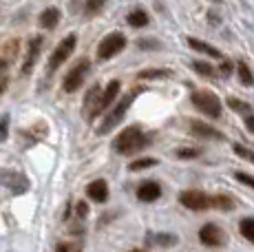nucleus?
<instances>
[{"mask_svg":"<svg viewBox=\"0 0 254 252\" xmlns=\"http://www.w3.org/2000/svg\"><path fill=\"white\" fill-rule=\"evenodd\" d=\"M150 144H153V135L144 133L139 126H128V128H124L113 139L111 146H113V151L120 153V155H133V153L144 151V148L150 146Z\"/></svg>","mask_w":254,"mask_h":252,"instance_id":"f257e3e1","label":"nucleus"},{"mask_svg":"<svg viewBox=\"0 0 254 252\" xmlns=\"http://www.w3.org/2000/svg\"><path fill=\"white\" fill-rule=\"evenodd\" d=\"M139 93H141V89H133V91H130V93H126L124 98H122V100H120V102H117V104L113 106V111H111V113L104 118V122H102L100 126H97V133H100V135L111 133V130H113L115 126L120 124L122 120H124L126 111L130 109V104H133V100L137 98Z\"/></svg>","mask_w":254,"mask_h":252,"instance_id":"f03ea898","label":"nucleus"},{"mask_svg":"<svg viewBox=\"0 0 254 252\" xmlns=\"http://www.w3.org/2000/svg\"><path fill=\"white\" fill-rule=\"evenodd\" d=\"M75 45H77V36H75V33H69V36H66L64 40H60V45L56 47V51H53V53H51V58H49V66H47L49 75L56 73V71L60 69V66L64 64L66 60H69L71 53H73V49H75Z\"/></svg>","mask_w":254,"mask_h":252,"instance_id":"7ed1b4c3","label":"nucleus"},{"mask_svg":"<svg viewBox=\"0 0 254 252\" xmlns=\"http://www.w3.org/2000/svg\"><path fill=\"white\" fill-rule=\"evenodd\" d=\"M192 104L197 111H201L206 118H221V100L210 91H194Z\"/></svg>","mask_w":254,"mask_h":252,"instance_id":"20e7f679","label":"nucleus"},{"mask_svg":"<svg viewBox=\"0 0 254 252\" xmlns=\"http://www.w3.org/2000/svg\"><path fill=\"white\" fill-rule=\"evenodd\" d=\"M89 69H91V62L86 60V58L77 60L75 66H73L69 73L64 75V82H62V91H64V93H75V91L82 86V82H84V77H86V73H89Z\"/></svg>","mask_w":254,"mask_h":252,"instance_id":"39448f33","label":"nucleus"},{"mask_svg":"<svg viewBox=\"0 0 254 252\" xmlns=\"http://www.w3.org/2000/svg\"><path fill=\"white\" fill-rule=\"evenodd\" d=\"M124 47H126V36L124 33H117V31L109 33V36L100 42V47H97V58H100V60H111L113 56L124 51Z\"/></svg>","mask_w":254,"mask_h":252,"instance_id":"423d86ee","label":"nucleus"},{"mask_svg":"<svg viewBox=\"0 0 254 252\" xmlns=\"http://www.w3.org/2000/svg\"><path fill=\"white\" fill-rule=\"evenodd\" d=\"M179 203L188 210H208L212 208V197L201 190H184L179 195Z\"/></svg>","mask_w":254,"mask_h":252,"instance_id":"0eeeda50","label":"nucleus"},{"mask_svg":"<svg viewBox=\"0 0 254 252\" xmlns=\"http://www.w3.org/2000/svg\"><path fill=\"white\" fill-rule=\"evenodd\" d=\"M0 186L9 188L13 195H22L29 190V179L18 171H0Z\"/></svg>","mask_w":254,"mask_h":252,"instance_id":"6e6552de","label":"nucleus"},{"mask_svg":"<svg viewBox=\"0 0 254 252\" xmlns=\"http://www.w3.org/2000/svg\"><path fill=\"white\" fill-rule=\"evenodd\" d=\"M199 241L203 246H210V248H219V246H223L228 241V237L217 224H206L199 228Z\"/></svg>","mask_w":254,"mask_h":252,"instance_id":"1a4fd4ad","label":"nucleus"},{"mask_svg":"<svg viewBox=\"0 0 254 252\" xmlns=\"http://www.w3.org/2000/svg\"><path fill=\"white\" fill-rule=\"evenodd\" d=\"M42 45H45L42 36H33L31 40H29L27 56H24V62H22V75H29L33 71V66H36V62H38V56H40V51H42Z\"/></svg>","mask_w":254,"mask_h":252,"instance_id":"9d476101","label":"nucleus"},{"mask_svg":"<svg viewBox=\"0 0 254 252\" xmlns=\"http://www.w3.org/2000/svg\"><path fill=\"white\" fill-rule=\"evenodd\" d=\"M120 89H122V84H120V80H111L109 82V86H106L104 91H102V95H100V102H97V106H95V113H93V118H97V115L102 113L104 109H109L111 104L117 100V95H120ZM91 118V120H93Z\"/></svg>","mask_w":254,"mask_h":252,"instance_id":"9b49d317","label":"nucleus"},{"mask_svg":"<svg viewBox=\"0 0 254 252\" xmlns=\"http://www.w3.org/2000/svg\"><path fill=\"white\" fill-rule=\"evenodd\" d=\"M190 133H192L194 137H201V139H214V142H221L223 139L221 130L212 128V126L206 124V122H199V120H192V122H190Z\"/></svg>","mask_w":254,"mask_h":252,"instance_id":"f8f14e48","label":"nucleus"},{"mask_svg":"<svg viewBox=\"0 0 254 252\" xmlns=\"http://www.w3.org/2000/svg\"><path fill=\"white\" fill-rule=\"evenodd\" d=\"M162 197V186L157 182H141L139 188H137V199L144 201V203H150V201H157Z\"/></svg>","mask_w":254,"mask_h":252,"instance_id":"ddd939ff","label":"nucleus"},{"mask_svg":"<svg viewBox=\"0 0 254 252\" xmlns=\"http://www.w3.org/2000/svg\"><path fill=\"white\" fill-rule=\"evenodd\" d=\"M86 195H89V199H93V201L104 203L109 199V184H106L104 179H95V182H91L89 186H86Z\"/></svg>","mask_w":254,"mask_h":252,"instance_id":"4468645a","label":"nucleus"},{"mask_svg":"<svg viewBox=\"0 0 254 252\" xmlns=\"http://www.w3.org/2000/svg\"><path fill=\"white\" fill-rule=\"evenodd\" d=\"M60 18H62L60 9H58V7H47L45 11L40 13L38 22H40V27H42V29H49V31H51V29H56V27H58Z\"/></svg>","mask_w":254,"mask_h":252,"instance_id":"2eb2a0df","label":"nucleus"},{"mask_svg":"<svg viewBox=\"0 0 254 252\" xmlns=\"http://www.w3.org/2000/svg\"><path fill=\"white\" fill-rule=\"evenodd\" d=\"M188 47H192L194 51L203 53V56H208V58H221V51L214 49V47H212V45H208V42L197 40V38H188Z\"/></svg>","mask_w":254,"mask_h":252,"instance_id":"dca6fc26","label":"nucleus"},{"mask_svg":"<svg viewBox=\"0 0 254 252\" xmlns=\"http://www.w3.org/2000/svg\"><path fill=\"white\" fill-rule=\"evenodd\" d=\"M100 95H102L100 86H91L89 93H86V98H84V111L89 113V120L93 118V113H95V106H97V102H100Z\"/></svg>","mask_w":254,"mask_h":252,"instance_id":"f3484780","label":"nucleus"},{"mask_svg":"<svg viewBox=\"0 0 254 252\" xmlns=\"http://www.w3.org/2000/svg\"><path fill=\"white\" fill-rule=\"evenodd\" d=\"M126 22H128L130 27L139 29V27H146V25H148L150 18H148V13H146L144 9H133V11L126 16Z\"/></svg>","mask_w":254,"mask_h":252,"instance_id":"a211bd4d","label":"nucleus"},{"mask_svg":"<svg viewBox=\"0 0 254 252\" xmlns=\"http://www.w3.org/2000/svg\"><path fill=\"white\" fill-rule=\"evenodd\" d=\"M148 244H155V246H173L177 244V237L175 235H157V232H148Z\"/></svg>","mask_w":254,"mask_h":252,"instance_id":"6ab92c4d","label":"nucleus"},{"mask_svg":"<svg viewBox=\"0 0 254 252\" xmlns=\"http://www.w3.org/2000/svg\"><path fill=\"white\" fill-rule=\"evenodd\" d=\"M237 73H239V80H241L243 86H254V75L246 62H239L237 64Z\"/></svg>","mask_w":254,"mask_h":252,"instance_id":"aec40b11","label":"nucleus"},{"mask_svg":"<svg viewBox=\"0 0 254 252\" xmlns=\"http://www.w3.org/2000/svg\"><path fill=\"white\" fill-rule=\"evenodd\" d=\"M239 232H241V235L246 237L250 244H254V219H252V217L241 219V224H239Z\"/></svg>","mask_w":254,"mask_h":252,"instance_id":"412c9836","label":"nucleus"},{"mask_svg":"<svg viewBox=\"0 0 254 252\" xmlns=\"http://www.w3.org/2000/svg\"><path fill=\"white\" fill-rule=\"evenodd\" d=\"M157 166V159L153 157H141V159H133L128 164V171H144V168H153Z\"/></svg>","mask_w":254,"mask_h":252,"instance_id":"4be33fe9","label":"nucleus"},{"mask_svg":"<svg viewBox=\"0 0 254 252\" xmlns=\"http://www.w3.org/2000/svg\"><path fill=\"white\" fill-rule=\"evenodd\" d=\"M212 208H219V210H232L234 201L228 195H212Z\"/></svg>","mask_w":254,"mask_h":252,"instance_id":"5701e85b","label":"nucleus"},{"mask_svg":"<svg viewBox=\"0 0 254 252\" xmlns=\"http://www.w3.org/2000/svg\"><path fill=\"white\" fill-rule=\"evenodd\" d=\"M190 64H192V69L197 71L199 75H206V77H212V75H214L212 64H208V62H203V60H192Z\"/></svg>","mask_w":254,"mask_h":252,"instance_id":"b1692460","label":"nucleus"},{"mask_svg":"<svg viewBox=\"0 0 254 252\" xmlns=\"http://www.w3.org/2000/svg\"><path fill=\"white\" fill-rule=\"evenodd\" d=\"M104 4H106V0H84V11H86V16H95V13H100Z\"/></svg>","mask_w":254,"mask_h":252,"instance_id":"393cba45","label":"nucleus"},{"mask_svg":"<svg viewBox=\"0 0 254 252\" xmlns=\"http://www.w3.org/2000/svg\"><path fill=\"white\" fill-rule=\"evenodd\" d=\"M141 80H159V77H170V71H157V69H148L139 73Z\"/></svg>","mask_w":254,"mask_h":252,"instance_id":"a878e982","label":"nucleus"},{"mask_svg":"<svg viewBox=\"0 0 254 252\" xmlns=\"http://www.w3.org/2000/svg\"><path fill=\"white\" fill-rule=\"evenodd\" d=\"M228 104H230V109H234L237 113L250 115V104H246V102H239L237 98H228Z\"/></svg>","mask_w":254,"mask_h":252,"instance_id":"bb28decb","label":"nucleus"},{"mask_svg":"<svg viewBox=\"0 0 254 252\" xmlns=\"http://www.w3.org/2000/svg\"><path fill=\"white\" fill-rule=\"evenodd\" d=\"M234 153L239 155V157H243V159H248V162H252L254 164V153L250 151V148H246V146H241V144H234Z\"/></svg>","mask_w":254,"mask_h":252,"instance_id":"cd10ccee","label":"nucleus"},{"mask_svg":"<svg viewBox=\"0 0 254 252\" xmlns=\"http://www.w3.org/2000/svg\"><path fill=\"white\" fill-rule=\"evenodd\" d=\"M199 155H201L199 148H179V151H177L179 159H194V157H199Z\"/></svg>","mask_w":254,"mask_h":252,"instance_id":"c85d7f7f","label":"nucleus"},{"mask_svg":"<svg viewBox=\"0 0 254 252\" xmlns=\"http://www.w3.org/2000/svg\"><path fill=\"white\" fill-rule=\"evenodd\" d=\"M9 135V115H2L0 118V142H4Z\"/></svg>","mask_w":254,"mask_h":252,"instance_id":"c756f323","label":"nucleus"},{"mask_svg":"<svg viewBox=\"0 0 254 252\" xmlns=\"http://www.w3.org/2000/svg\"><path fill=\"white\" fill-rule=\"evenodd\" d=\"M234 177H237L241 184H246V186H250L252 190H254V177H252V175H246V173H234Z\"/></svg>","mask_w":254,"mask_h":252,"instance_id":"7c9ffc66","label":"nucleus"},{"mask_svg":"<svg viewBox=\"0 0 254 252\" xmlns=\"http://www.w3.org/2000/svg\"><path fill=\"white\" fill-rule=\"evenodd\" d=\"M75 212H77V217H86V215H89V206H86V201H77L75 203Z\"/></svg>","mask_w":254,"mask_h":252,"instance_id":"2f4dec72","label":"nucleus"},{"mask_svg":"<svg viewBox=\"0 0 254 252\" xmlns=\"http://www.w3.org/2000/svg\"><path fill=\"white\" fill-rule=\"evenodd\" d=\"M219 71H221V75H230L232 73V62L230 60H223L221 64H219Z\"/></svg>","mask_w":254,"mask_h":252,"instance_id":"473e14b6","label":"nucleus"},{"mask_svg":"<svg viewBox=\"0 0 254 252\" xmlns=\"http://www.w3.org/2000/svg\"><path fill=\"white\" fill-rule=\"evenodd\" d=\"M7 82H9V77H7V73L4 71H0V95L7 91Z\"/></svg>","mask_w":254,"mask_h":252,"instance_id":"72a5a7b5","label":"nucleus"},{"mask_svg":"<svg viewBox=\"0 0 254 252\" xmlns=\"http://www.w3.org/2000/svg\"><path fill=\"white\" fill-rule=\"evenodd\" d=\"M139 47H141V49H157V42H155V40H139Z\"/></svg>","mask_w":254,"mask_h":252,"instance_id":"f704fd0d","label":"nucleus"},{"mask_svg":"<svg viewBox=\"0 0 254 252\" xmlns=\"http://www.w3.org/2000/svg\"><path fill=\"white\" fill-rule=\"evenodd\" d=\"M246 126H248V130H250V133H254V113L246 115Z\"/></svg>","mask_w":254,"mask_h":252,"instance_id":"c9c22d12","label":"nucleus"},{"mask_svg":"<svg viewBox=\"0 0 254 252\" xmlns=\"http://www.w3.org/2000/svg\"><path fill=\"white\" fill-rule=\"evenodd\" d=\"M56 252H69V246H66V244H58L56 246Z\"/></svg>","mask_w":254,"mask_h":252,"instance_id":"e433bc0d","label":"nucleus"},{"mask_svg":"<svg viewBox=\"0 0 254 252\" xmlns=\"http://www.w3.org/2000/svg\"><path fill=\"white\" fill-rule=\"evenodd\" d=\"M130 252H144V250H130Z\"/></svg>","mask_w":254,"mask_h":252,"instance_id":"4c0bfd02","label":"nucleus"},{"mask_svg":"<svg viewBox=\"0 0 254 252\" xmlns=\"http://www.w3.org/2000/svg\"><path fill=\"white\" fill-rule=\"evenodd\" d=\"M212 2H219V0H212Z\"/></svg>","mask_w":254,"mask_h":252,"instance_id":"58836bf2","label":"nucleus"}]
</instances>
